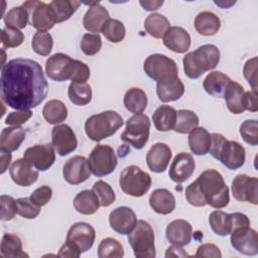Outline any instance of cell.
Wrapping results in <instances>:
<instances>
[{
    "instance_id": "obj_1",
    "label": "cell",
    "mask_w": 258,
    "mask_h": 258,
    "mask_svg": "<svg viewBox=\"0 0 258 258\" xmlns=\"http://www.w3.org/2000/svg\"><path fill=\"white\" fill-rule=\"evenodd\" d=\"M48 92L41 66L29 58H14L2 67L0 93L2 102L15 110L37 107Z\"/></svg>"
},
{
    "instance_id": "obj_2",
    "label": "cell",
    "mask_w": 258,
    "mask_h": 258,
    "mask_svg": "<svg viewBox=\"0 0 258 258\" xmlns=\"http://www.w3.org/2000/svg\"><path fill=\"white\" fill-rule=\"evenodd\" d=\"M185 199L194 207L211 206L223 209L230 202L229 187L222 174L216 169H207L185 188Z\"/></svg>"
},
{
    "instance_id": "obj_3",
    "label": "cell",
    "mask_w": 258,
    "mask_h": 258,
    "mask_svg": "<svg viewBox=\"0 0 258 258\" xmlns=\"http://www.w3.org/2000/svg\"><path fill=\"white\" fill-rule=\"evenodd\" d=\"M231 245L239 253L254 256L258 253V234L250 227L249 218L242 213L231 214Z\"/></svg>"
},
{
    "instance_id": "obj_4",
    "label": "cell",
    "mask_w": 258,
    "mask_h": 258,
    "mask_svg": "<svg viewBox=\"0 0 258 258\" xmlns=\"http://www.w3.org/2000/svg\"><path fill=\"white\" fill-rule=\"evenodd\" d=\"M219 61V48L214 44H204L183 56V71L189 79H199L206 72L214 70Z\"/></svg>"
},
{
    "instance_id": "obj_5",
    "label": "cell",
    "mask_w": 258,
    "mask_h": 258,
    "mask_svg": "<svg viewBox=\"0 0 258 258\" xmlns=\"http://www.w3.org/2000/svg\"><path fill=\"white\" fill-rule=\"evenodd\" d=\"M211 138L209 152L214 158L220 160L232 170L238 169L244 164L246 158L245 148L239 142L228 140L220 133L211 134Z\"/></svg>"
},
{
    "instance_id": "obj_6",
    "label": "cell",
    "mask_w": 258,
    "mask_h": 258,
    "mask_svg": "<svg viewBox=\"0 0 258 258\" xmlns=\"http://www.w3.org/2000/svg\"><path fill=\"white\" fill-rule=\"evenodd\" d=\"M123 124V118L117 112L104 111L87 119L85 132L91 140L99 142L114 135Z\"/></svg>"
},
{
    "instance_id": "obj_7",
    "label": "cell",
    "mask_w": 258,
    "mask_h": 258,
    "mask_svg": "<svg viewBox=\"0 0 258 258\" xmlns=\"http://www.w3.org/2000/svg\"><path fill=\"white\" fill-rule=\"evenodd\" d=\"M128 242L137 258H154V231L151 225L144 221H137L134 229L128 234Z\"/></svg>"
},
{
    "instance_id": "obj_8",
    "label": "cell",
    "mask_w": 258,
    "mask_h": 258,
    "mask_svg": "<svg viewBox=\"0 0 258 258\" xmlns=\"http://www.w3.org/2000/svg\"><path fill=\"white\" fill-rule=\"evenodd\" d=\"M143 70L157 84L178 79V69L175 61L164 54L154 53L149 55L144 60Z\"/></svg>"
},
{
    "instance_id": "obj_9",
    "label": "cell",
    "mask_w": 258,
    "mask_h": 258,
    "mask_svg": "<svg viewBox=\"0 0 258 258\" xmlns=\"http://www.w3.org/2000/svg\"><path fill=\"white\" fill-rule=\"evenodd\" d=\"M119 184L124 194L140 198L149 190L151 186V177L140 167L129 165L122 170Z\"/></svg>"
},
{
    "instance_id": "obj_10",
    "label": "cell",
    "mask_w": 258,
    "mask_h": 258,
    "mask_svg": "<svg viewBox=\"0 0 258 258\" xmlns=\"http://www.w3.org/2000/svg\"><path fill=\"white\" fill-rule=\"evenodd\" d=\"M149 130V118L142 113L134 114L127 120L126 128L121 134V140L135 149H142L148 141Z\"/></svg>"
},
{
    "instance_id": "obj_11",
    "label": "cell",
    "mask_w": 258,
    "mask_h": 258,
    "mask_svg": "<svg viewBox=\"0 0 258 258\" xmlns=\"http://www.w3.org/2000/svg\"><path fill=\"white\" fill-rule=\"evenodd\" d=\"M89 166L91 172L96 176H105L112 173L118 163L114 149L105 144L96 145L90 153Z\"/></svg>"
},
{
    "instance_id": "obj_12",
    "label": "cell",
    "mask_w": 258,
    "mask_h": 258,
    "mask_svg": "<svg viewBox=\"0 0 258 258\" xmlns=\"http://www.w3.org/2000/svg\"><path fill=\"white\" fill-rule=\"evenodd\" d=\"M95 229L88 223L78 222L68 231L66 243L72 246L79 253L90 250L95 242Z\"/></svg>"
},
{
    "instance_id": "obj_13",
    "label": "cell",
    "mask_w": 258,
    "mask_h": 258,
    "mask_svg": "<svg viewBox=\"0 0 258 258\" xmlns=\"http://www.w3.org/2000/svg\"><path fill=\"white\" fill-rule=\"evenodd\" d=\"M22 6L27 10L29 24L41 32H47L55 24L49 5L41 1H25Z\"/></svg>"
},
{
    "instance_id": "obj_14",
    "label": "cell",
    "mask_w": 258,
    "mask_h": 258,
    "mask_svg": "<svg viewBox=\"0 0 258 258\" xmlns=\"http://www.w3.org/2000/svg\"><path fill=\"white\" fill-rule=\"evenodd\" d=\"M75 59L71 56L58 52L49 56L45 62V73L47 77L55 82L71 80L74 72Z\"/></svg>"
},
{
    "instance_id": "obj_15",
    "label": "cell",
    "mask_w": 258,
    "mask_h": 258,
    "mask_svg": "<svg viewBox=\"0 0 258 258\" xmlns=\"http://www.w3.org/2000/svg\"><path fill=\"white\" fill-rule=\"evenodd\" d=\"M23 158L35 169L45 171L55 160V150L52 144L49 143L36 144L24 151Z\"/></svg>"
},
{
    "instance_id": "obj_16",
    "label": "cell",
    "mask_w": 258,
    "mask_h": 258,
    "mask_svg": "<svg viewBox=\"0 0 258 258\" xmlns=\"http://www.w3.org/2000/svg\"><path fill=\"white\" fill-rule=\"evenodd\" d=\"M258 179L247 174H238L232 181L233 197L239 202L258 204Z\"/></svg>"
},
{
    "instance_id": "obj_17",
    "label": "cell",
    "mask_w": 258,
    "mask_h": 258,
    "mask_svg": "<svg viewBox=\"0 0 258 258\" xmlns=\"http://www.w3.org/2000/svg\"><path fill=\"white\" fill-rule=\"evenodd\" d=\"M88 159L85 156L76 155L66 161L62 167V175L67 182L76 185L86 181L91 175Z\"/></svg>"
},
{
    "instance_id": "obj_18",
    "label": "cell",
    "mask_w": 258,
    "mask_h": 258,
    "mask_svg": "<svg viewBox=\"0 0 258 258\" xmlns=\"http://www.w3.org/2000/svg\"><path fill=\"white\" fill-rule=\"evenodd\" d=\"M51 142L54 150L60 156L68 155L76 150L78 140L73 129L67 124L56 125L51 130Z\"/></svg>"
},
{
    "instance_id": "obj_19",
    "label": "cell",
    "mask_w": 258,
    "mask_h": 258,
    "mask_svg": "<svg viewBox=\"0 0 258 258\" xmlns=\"http://www.w3.org/2000/svg\"><path fill=\"white\" fill-rule=\"evenodd\" d=\"M196 162L191 154L187 152H179L173 158L168 175L174 182L181 183L188 179L195 171Z\"/></svg>"
},
{
    "instance_id": "obj_20",
    "label": "cell",
    "mask_w": 258,
    "mask_h": 258,
    "mask_svg": "<svg viewBox=\"0 0 258 258\" xmlns=\"http://www.w3.org/2000/svg\"><path fill=\"white\" fill-rule=\"evenodd\" d=\"M109 224L116 233L128 235L136 226L137 218L132 209L128 207H119L110 213Z\"/></svg>"
},
{
    "instance_id": "obj_21",
    "label": "cell",
    "mask_w": 258,
    "mask_h": 258,
    "mask_svg": "<svg viewBox=\"0 0 258 258\" xmlns=\"http://www.w3.org/2000/svg\"><path fill=\"white\" fill-rule=\"evenodd\" d=\"M171 149L165 143L157 142L148 150L146 163L148 168L156 173L163 172L171 158Z\"/></svg>"
},
{
    "instance_id": "obj_22",
    "label": "cell",
    "mask_w": 258,
    "mask_h": 258,
    "mask_svg": "<svg viewBox=\"0 0 258 258\" xmlns=\"http://www.w3.org/2000/svg\"><path fill=\"white\" fill-rule=\"evenodd\" d=\"M12 180L20 186H29L38 178V171L24 158L16 159L9 168Z\"/></svg>"
},
{
    "instance_id": "obj_23",
    "label": "cell",
    "mask_w": 258,
    "mask_h": 258,
    "mask_svg": "<svg viewBox=\"0 0 258 258\" xmlns=\"http://www.w3.org/2000/svg\"><path fill=\"white\" fill-rule=\"evenodd\" d=\"M192 227L191 225L182 219L174 220L170 222L165 230V236L168 242L176 246H185L191 240Z\"/></svg>"
},
{
    "instance_id": "obj_24",
    "label": "cell",
    "mask_w": 258,
    "mask_h": 258,
    "mask_svg": "<svg viewBox=\"0 0 258 258\" xmlns=\"http://www.w3.org/2000/svg\"><path fill=\"white\" fill-rule=\"evenodd\" d=\"M83 18V24L86 30L99 34L102 31L103 25L110 19L108 10L99 3H91Z\"/></svg>"
},
{
    "instance_id": "obj_25",
    "label": "cell",
    "mask_w": 258,
    "mask_h": 258,
    "mask_svg": "<svg viewBox=\"0 0 258 258\" xmlns=\"http://www.w3.org/2000/svg\"><path fill=\"white\" fill-rule=\"evenodd\" d=\"M163 44L176 53H183L190 47V36L180 26H170L163 36Z\"/></svg>"
},
{
    "instance_id": "obj_26",
    "label": "cell",
    "mask_w": 258,
    "mask_h": 258,
    "mask_svg": "<svg viewBox=\"0 0 258 258\" xmlns=\"http://www.w3.org/2000/svg\"><path fill=\"white\" fill-rule=\"evenodd\" d=\"M223 97L225 98L226 105L231 113L238 115L246 110V91L240 84L231 82Z\"/></svg>"
},
{
    "instance_id": "obj_27",
    "label": "cell",
    "mask_w": 258,
    "mask_h": 258,
    "mask_svg": "<svg viewBox=\"0 0 258 258\" xmlns=\"http://www.w3.org/2000/svg\"><path fill=\"white\" fill-rule=\"evenodd\" d=\"M151 209L160 215H168L175 209V199L166 188H157L149 197Z\"/></svg>"
},
{
    "instance_id": "obj_28",
    "label": "cell",
    "mask_w": 258,
    "mask_h": 258,
    "mask_svg": "<svg viewBox=\"0 0 258 258\" xmlns=\"http://www.w3.org/2000/svg\"><path fill=\"white\" fill-rule=\"evenodd\" d=\"M231 82V79L227 75L222 72L215 71L205 78L203 87L209 95L220 98L224 96V93Z\"/></svg>"
},
{
    "instance_id": "obj_29",
    "label": "cell",
    "mask_w": 258,
    "mask_h": 258,
    "mask_svg": "<svg viewBox=\"0 0 258 258\" xmlns=\"http://www.w3.org/2000/svg\"><path fill=\"white\" fill-rule=\"evenodd\" d=\"M195 28L198 33L201 35L211 36L216 34L220 27L221 21L220 18L211 11L200 12L195 19Z\"/></svg>"
},
{
    "instance_id": "obj_30",
    "label": "cell",
    "mask_w": 258,
    "mask_h": 258,
    "mask_svg": "<svg viewBox=\"0 0 258 258\" xmlns=\"http://www.w3.org/2000/svg\"><path fill=\"white\" fill-rule=\"evenodd\" d=\"M188 146L196 155H205L209 152L211 146V134L204 127H197L189 132Z\"/></svg>"
},
{
    "instance_id": "obj_31",
    "label": "cell",
    "mask_w": 258,
    "mask_h": 258,
    "mask_svg": "<svg viewBox=\"0 0 258 258\" xmlns=\"http://www.w3.org/2000/svg\"><path fill=\"white\" fill-rule=\"evenodd\" d=\"M176 120V111L174 108L161 105L158 107L152 115V121L155 128L158 131L166 132L169 130H173Z\"/></svg>"
},
{
    "instance_id": "obj_32",
    "label": "cell",
    "mask_w": 258,
    "mask_h": 258,
    "mask_svg": "<svg viewBox=\"0 0 258 258\" xmlns=\"http://www.w3.org/2000/svg\"><path fill=\"white\" fill-rule=\"evenodd\" d=\"M48 5L54 22L58 23L70 19L78 10L81 2L75 0H53Z\"/></svg>"
},
{
    "instance_id": "obj_33",
    "label": "cell",
    "mask_w": 258,
    "mask_h": 258,
    "mask_svg": "<svg viewBox=\"0 0 258 258\" xmlns=\"http://www.w3.org/2000/svg\"><path fill=\"white\" fill-rule=\"evenodd\" d=\"M183 93L184 86L179 79L165 83H158L156 85L157 97L163 103L176 101L182 97Z\"/></svg>"
},
{
    "instance_id": "obj_34",
    "label": "cell",
    "mask_w": 258,
    "mask_h": 258,
    "mask_svg": "<svg viewBox=\"0 0 258 258\" xmlns=\"http://www.w3.org/2000/svg\"><path fill=\"white\" fill-rule=\"evenodd\" d=\"M74 207L78 213L83 215H93L98 211L100 203L93 190L84 189L75 197Z\"/></svg>"
},
{
    "instance_id": "obj_35",
    "label": "cell",
    "mask_w": 258,
    "mask_h": 258,
    "mask_svg": "<svg viewBox=\"0 0 258 258\" xmlns=\"http://www.w3.org/2000/svg\"><path fill=\"white\" fill-rule=\"evenodd\" d=\"M25 139V131L20 126L4 128L0 134V146L8 151H15Z\"/></svg>"
},
{
    "instance_id": "obj_36",
    "label": "cell",
    "mask_w": 258,
    "mask_h": 258,
    "mask_svg": "<svg viewBox=\"0 0 258 258\" xmlns=\"http://www.w3.org/2000/svg\"><path fill=\"white\" fill-rule=\"evenodd\" d=\"M124 106L125 108L133 113H142L147 106V96L142 89L131 88L124 95Z\"/></svg>"
},
{
    "instance_id": "obj_37",
    "label": "cell",
    "mask_w": 258,
    "mask_h": 258,
    "mask_svg": "<svg viewBox=\"0 0 258 258\" xmlns=\"http://www.w3.org/2000/svg\"><path fill=\"white\" fill-rule=\"evenodd\" d=\"M169 27L170 23L168 19L159 13L149 14L144 21L146 32L154 38H163Z\"/></svg>"
},
{
    "instance_id": "obj_38",
    "label": "cell",
    "mask_w": 258,
    "mask_h": 258,
    "mask_svg": "<svg viewBox=\"0 0 258 258\" xmlns=\"http://www.w3.org/2000/svg\"><path fill=\"white\" fill-rule=\"evenodd\" d=\"M42 115L45 121L49 124L56 125L64 121L68 117V109L63 102L60 100H50L48 101L42 110Z\"/></svg>"
},
{
    "instance_id": "obj_39",
    "label": "cell",
    "mask_w": 258,
    "mask_h": 258,
    "mask_svg": "<svg viewBox=\"0 0 258 258\" xmlns=\"http://www.w3.org/2000/svg\"><path fill=\"white\" fill-rule=\"evenodd\" d=\"M1 255L7 258L28 257V255L22 250V242L20 238L11 233H6L2 237Z\"/></svg>"
},
{
    "instance_id": "obj_40",
    "label": "cell",
    "mask_w": 258,
    "mask_h": 258,
    "mask_svg": "<svg viewBox=\"0 0 258 258\" xmlns=\"http://www.w3.org/2000/svg\"><path fill=\"white\" fill-rule=\"evenodd\" d=\"M209 223L212 231L218 235L225 237L230 234L232 227L231 214H227L223 211H214L210 214Z\"/></svg>"
},
{
    "instance_id": "obj_41",
    "label": "cell",
    "mask_w": 258,
    "mask_h": 258,
    "mask_svg": "<svg viewBox=\"0 0 258 258\" xmlns=\"http://www.w3.org/2000/svg\"><path fill=\"white\" fill-rule=\"evenodd\" d=\"M70 101L77 106H85L92 100V88L87 83H71L68 90Z\"/></svg>"
},
{
    "instance_id": "obj_42",
    "label": "cell",
    "mask_w": 258,
    "mask_h": 258,
    "mask_svg": "<svg viewBox=\"0 0 258 258\" xmlns=\"http://www.w3.org/2000/svg\"><path fill=\"white\" fill-rule=\"evenodd\" d=\"M199 125L198 115L189 110L176 111V120L173 130L177 133L186 134L197 128Z\"/></svg>"
},
{
    "instance_id": "obj_43",
    "label": "cell",
    "mask_w": 258,
    "mask_h": 258,
    "mask_svg": "<svg viewBox=\"0 0 258 258\" xmlns=\"http://www.w3.org/2000/svg\"><path fill=\"white\" fill-rule=\"evenodd\" d=\"M4 23L6 27H13L17 29L24 28L29 23L27 10L22 5L11 8L4 16Z\"/></svg>"
},
{
    "instance_id": "obj_44",
    "label": "cell",
    "mask_w": 258,
    "mask_h": 258,
    "mask_svg": "<svg viewBox=\"0 0 258 258\" xmlns=\"http://www.w3.org/2000/svg\"><path fill=\"white\" fill-rule=\"evenodd\" d=\"M124 256L122 244L113 238H105L98 246L99 258H121Z\"/></svg>"
},
{
    "instance_id": "obj_45",
    "label": "cell",
    "mask_w": 258,
    "mask_h": 258,
    "mask_svg": "<svg viewBox=\"0 0 258 258\" xmlns=\"http://www.w3.org/2000/svg\"><path fill=\"white\" fill-rule=\"evenodd\" d=\"M103 35L113 43L120 42L124 39L126 34V29L124 24L117 19H109L102 27Z\"/></svg>"
},
{
    "instance_id": "obj_46",
    "label": "cell",
    "mask_w": 258,
    "mask_h": 258,
    "mask_svg": "<svg viewBox=\"0 0 258 258\" xmlns=\"http://www.w3.org/2000/svg\"><path fill=\"white\" fill-rule=\"evenodd\" d=\"M31 45L35 53L42 56H46L50 53L52 49V45H53L52 36L49 32L37 31L32 37Z\"/></svg>"
},
{
    "instance_id": "obj_47",
    "label": "cell",
    "mask_w": 258,
    "mask_h": 258,
    "mask_svg": "<svg viewBox=\"0 0 258 258\" xmlns=\"http://www.w3.org/2000/svg\"><path fill=\"white\" fill-rule=\"evenodd\" d=\"M92 190L96 194L101 207H109L116 200L113 188L109 183L105 182L104 180H97L93 184Z\"/></svg>"
},
{
    "instance_id": "obj_48",
    "label": "cell",
    "mask_w": 258,
    "mask_h": 258,
    "mask_svg": "<svg viewBox=\"0 0 258 258\" xmlns=\"http://www.w3.org/2000/svg\"><path fill=\"white\" fill-rule=\"evenodd\" d=\"M17 214L24 219H35L40 213V207L35 205L30 198H20L16 200Z\"/></svg>"
},
{
    "instance_id": "obj_49",
    "label": "cell",
    "mask_w": 258,
    "mask_h": 258,
    "mask_svg": "<svg viewBox=\"0 0 258 258\" xmlns=\"http://www.w3.org/2000/svg\"><path fill=\"white\" fill-rule=\"evenodd\" d=\"M240 134L246 143L252 146H256L258 144L257 120L251 119V120L244 121L240 126Z\"/></svg>"
},
{
    "instance_id": "obj_50",
    "label": "cell",
    "mask_w": 258,
    "mask_h": 258,
    "mask_svg": "<svg viewBox=\"0 0 258 258\" xmlns=\"http://www.w3.org/2000/svg\"><path fill=\"white\" fill-rule=\"evenodd\" d=\"M24 40V34L17 28L5 27L1 30V42L4 47L19 46Z\"/></svg>"
},
{
    "instance_id": "obj_51",
    "label": "cell",
    "mask_w": 258,
    "mask_h": 258,
    "mask_svg": "<svg viewBox=\"0 0 258 258\" xmlns=\"http://www.w3.org/2000/svg\"><path fill=\"white\" fill-rule=\"evenodd\" d=\"M102 47V39L99 34L86 33L81 40V49L87 55L97 54Z\"/></svg>"
},
{
    "instance_id": "obj_52",
    "label": "cell",
    "mask_w": 258,
    "mask_h": 258,
    "mask_svg": "<svg viewBox=\"0 0 258 258\" xmlns=\"http://www.w3.org/2000/svg\"><path fill=\"white\" fill-rule=\"evenodd\" d=\"M0 204H1V220L10 221L11 219H13L15 214H17L16 201L10 196L2 195L0 197Z\"/></svg>"
},
{
    "instance_id": "obj_53",
    "label": "cell",
    "mask_w": 258,
    "mask_h": 258,
    "mask_svg": "<svg viewBox=\"0 0 258 258\" xmlns=\"http://www.w3.org/2000/svg\"><path fill=\"white\" fill-rule=\"evenodd\" d=\"M243 74L249 85L252 87V91L257 92V57L254 56L248 59L243 68Z\"/></svg>"
},
{
    "instance_id": "obj_54",
    "label": "cell",
    "mask_w": 258,
    "mask_h": 258,
    "mask_svg": "<svg viewBox=\"0 0 258 258\" xmlns=\"http://www.w3.org/2000/svg\"><path fill=\"white\" fill-rule=\"evenodd\" d=\"M52 197V190L48 185H41L33 190L30 195V200L38 207L45 206Z\"/></svg>"
},
{
    "instance_id": "obj_55",
    "label": "cell",
    "mask_w": 258,
    "mask_h": 258,
    "mask_svg": "<svg viewBox=\"0 0 258 258\" xmlns=\"http://www.w3.org/2000/svg\"><path fill=\"white\" fill-rule=\"evenodd\" d=\"M90 78V69L89 67L78 59H75L74 72L71 78L72 83H86Z\"/></svg>"
},
{
    "instance_id": "obj_56",
    "label": "cell",
    "mask_w": 258,
    "mask_h": 258,
    "mask_svg": "<svg viewBox=\"0 0 258 258\" xmlns=\"http://www.w3.org/2000/svg\"><path fill=\"white\" fill-rule=\"evenodd\" d=\"M32 116V112L30 110H20L16 112H10L5 119V123L7 125L19 126L25 123Z\"/></svg>"
},
{
    "instance_id": "obj_57",
    "label": "cell",
    "mask_w": 258,
    "mask_h": 258,
    "mask_svg": "<svg viewBox=\"0 0 258 258\" xmlns=\"http://www.w3.org/2000/svg\"><path fill=\"white\" fill-rule=\"evenodd\" d=\"M195 257H213V258H221L222 253L218 246L212 243H206L199 246L197 249V253Z\"/></svg>"
},
{
    "instance_id": "obj_58",
    "label": "cell",
    "mask_w": 258,
    "mask_h": 258,
    "mask_svg": "<svg viewBox=\"0 0 258 258\" xmlns=\"http://www.w3.org/2000/svg\"><path fill=\"white\" fill-rule=\"evenodd\" d=\"M246 110L251 112H256L258 110L257 92H254V91L246 92Z\"/></svg>"
},
{
    "instance_id": "obj_59",
    "label": "cell",
    "mask_w": 258,
    "mask_h": 258,
    "mask_svg": "<svg viewBox=\"0 0 258 258\" xmlns=\"http://www.w3.org/2000/svg\"><path fill=\"white\" fill-rule=\"evenodd\" d=\"M80 255H81V253H79L77 250H75L68 243H64L60 247V249L58 251V254H57V256H59V257H73V258H77Z\"/></svg>"
},
{
    "instance_id": "obj_60",
    "label": "cell",
    "mask_w": 258,
    "mask_h": 258,
    "mask_svg": "<svg viewBox=\"0 0 258 258\" xmlns=\"http://www.w3.org/2000/svg\"><path fill=\"white\" fill-rule=\"evenodd\" d=\"M165 257H189V255L180 246L172 245L167 248L165 252Z\"/></svg>"
},
{
    "instance_id": "obj_61",
    "label": "cell",
    "mask_w": 258,
    "mask_h": 258,
    "mask_svg": "<svg viewBox=\"0 0 258 258\" xmlns=\"http://www.w3.org/2000/svg\"><path fill=\"white\" fill-rule=\"evenodd\" d=\"M0 153H1V173H4L10 164L11 153L10 151L3 148L0 149Z\"/></svg>"
},
{
    "instance_id": "obj_62",
    "label": "cell",
    "mask_w": 258,
    "mask_h": 258,
    "mask_svg": "<svg viewBox=\"0 0 258 258\" xmlns=\"http://www.w3.org/2000/svg\"><path fill=\"white\" fill-rule=\"evenodd\" d=\"M139 3L143 9L147 11H153L158 9L163 4V1H139Z\"/></svg>"
}]
</instances>
